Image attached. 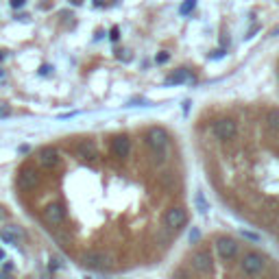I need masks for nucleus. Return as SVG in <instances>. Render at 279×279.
<instances>
[{"label": "nucleus", "instance_id": "nucleus-20", "mask_svg": "<svg viewBox=\"0 0 279 279\" xmlns=\"http://www.w3.org/2000/svg\"><path fill=\"white\" fill-rule=\"evenodd\" d=\"M199 238H201V229H192V234H190V244H194Z\"/></svg>", "mask_w": 279, "mask_h": 279}, {"label": "nucleus", "instance_id": "nucleus-30", "mask_svg": "<svg viewBox=\"0 0 279 279\" xmlns=\"http://www.w3.org/2000/svg\"><path fill=\"white\" fill-rule=\"evenodd\" d=\"M0 279H9V273H4V271H2V273H0Z\"/></svg>", "mask_w": 279, "mask_h": 279}, {"label": "nucleus", "instance_id": "nucleus-34", "mask_svg": "<svg viewBox=\"0 0 279 279\" xmlns=\"http://www.w3.org/2000/svg\"><path fill=\"white\" fill-rule=\"evenodd\" d=\"M0 259H4V253H2V249H0Z\"/></svg>", "mask_w": 279, "mask_h": 279}, {"label": "nucleus", "instance_id": "nucleus-33", "mask_svg": "<svg viewBox=\"0 0 279 279\" xmlns=\"http://www.w3.org/2000/svg\"><path fill=\"white\" fill-rule=\"evenodd\" d=\"M2 77H4V70H2V68H0V79H2Z\"/></svg>", "mask_w": 279, "mask_h": 279}, {"label": "nucleus", "instance_id": "nucleus-11", "mask_svg": "<svg viewBox=\"0 0 279 279\" xmlns=\"http://www.w3.org/2000/svg\"><path fill=\"white\" fill-rule=\"evenodd\" d=\"M111 153L118 159H127L129 153H131V140H129V136H116L111 140Z\"/></svg>", "mask_w": 279, "mask_h": 279}, {"label": "nucleus", "instance_id": "nucleus-4", "mask_svg": "<svg viewBox=\"0 0 279 279\" xmlns=\"http://www.w3.org/2000/svg\"><path fill=\"white\" fill-rule=\"evenodd\" d=\"M214 246H216L218 258H222V259H234L238 255V242L231 236H218Z\"/></svg>", "mask_w": 279, "mask_h": 279}, {"label": "nucleus", "instance_id": "nucleus-24", "mask_svg": "<svg viewBox=\"0 0 279 279\" xmlns=\"http://www.w3.org/2000/svg\"><path fill=\"white\" fill-rule=\"evenodd\" d=\"M175 279H190V275L185 271H177L175 273Z\"/></svg>", "mask_w": 279, "mask_h": 279}, {"label": "nucleus", "instance_id": "nucleus-2", "mask_svg": "<svg viewBox=\"0 0 279 279\" xmlns=\"http://www.w3.org/2000/svg\"><path fill=\"white\" fill-rule=\"evenodd\" d=\"M81 262L83 266L87 268H94V271H103V268L111 266L114 264V258H111V253H107V251H85V253L81 255Z\"/></svg>", "mask_w": 279, "mask_h": 279}, {"label": "nucleus", "instance_id": "nucleus-28", "mask_svg": "<svg viewBox=\"0 0 279 279\" xmlns=\"http://www.w3.org/2000/svg\"><path fill=\"white\" fill-rule=\"evenodd\" d=\"M0 116H9V109H7V107H0Z\"/></svg>", "mask_w": 279, "mask_h": 279}, {"label": "nucleus", "instance_id": "nucleus-14", "mask_svg": "<svg viewBox=\"0 0 279 279\" xmlns=\"http://www.w3.org/2000/svg\"><path fill=\"white\" fill-rule=\"evenodd\" d=\"M266 124L273 129V131L279 133V109H277V107L268 109V114H266Z\"/></svg>", "mask_w": 279, "mask_h": 279}, {"label": "nucleus", "instance_id": "nucleus-10", "mask_svg": "<svg viewBox=\"0 0 279 279\" xmlns=\"http://www.w3.org/2000/svg\"><path fill=\"white\" fill-rule=\"evenodd\" d=\"M44 218L50 225H61L66 220V207H63V203H50V205H46Z\"/></svg>", "mask_w": 279, "mask_h": 279}, {"label": "nucleus", "instance_id": "nucleus-25", "mask_svg": "<svg viewBox=\"0 0 279 279\" xmlns=\"http://www.w3.org/2000/svg\"><path fill=\"white\" fill-rule=\"evenodd\" d=\"M50 70H53L50 66H41V68H40V74H41V77H48V74H50Z\"/></svg>", "mask_w": 279, "mask_h": 279}, {"label": "nucleus", "instance_id": "nucleus-19", "mask_svg": "<svg viewBox=\"0 0 279 279\" xmlns=\"http://www.w3.org/2000/svg\"><path fill=\"white\" fill-rule=\"evenodd\" d=\"M242 236H244L246 240H253V242H259V236H258V234H251V231H244V229H242Z\"/></svg>", "mask_w": 279, "mask_h": 279}, {"label": "nucleus", "instance_id": "nucleus-7", "mask_svg": "<svg viewBox=\"0 0 279 279\" xmlns=\"http://www.w3.org/2000/svg\"><path fill=\"white\" fill-rule=\"evenodd\" d=\"M192 266L197 268L201 275H212V273H214V262H212L209 251H205V249L197 251V253L192 255Z\"/></svg>", "mask_w": 279, "mask_h": 279}, {"label": "nucleus", "instance_id": "nucleus-13", "mask_svg": "<svg viewBox=\"0 0 279 279\" xmlns=\"http://www.w3.org/2000/svg\"><path fill=\"white\" fill-rule=\"evenodd\" d=\"M190 79H192L190 70L179 68V70H175V72L170 74L168 79H166V83H168V85H179V83H185V81H190Z\"/></svg>", "mask_w": 279, "mask_h": 279}, {"label": "nucleus", "instance_id": "nucleus-26", "mask_svg": "<svg viewBox=\"0 0 279 279\" xmlns=\"http://www.w3.org/2000/svg\"><path fill=\"white\" fill-rule=\"evenodd\" d=\"M59 266H63V264H59V259H57V258H53V264H50V268H53V271H57Z\"/></svg>", "mask_w": 279, "mask_h": 279}, {"label": "nucleus", "instance_id": "nucleus-16", "mask_svg": "<svg viewBox=\"0 0 279 279\" xmlns=\"http://www.w3.org/2000/svg\"><path fill=\"white\" fill-rule=\"evenodd\" d=\"M55 240L61 242V244H70V242H72V234H70L68 229H59L57 234H55Z\"/></svg>", "mask_w": 279, "mask_h": 279}, {"label": "nucleus", "instance_id": "nucleus-12", "mask_svg": "<svg viewBox=\"0 0 279 279\" xmlns=\"http://www.w3.org/2000/svg\"><path fill=\"white\" fill-rule=\"evenodd\" d=\"M77 153H79V157L92 161L99 157V146H96L94 140H81V142L77 144Z\"/></svg>", "mask_w": 279, "mask_h": 279}, {"label": "nucleus", "instance_id": "nucleus-5", "mask_svg": "<svg viewBox=\"0 0 279 279\" xmlns=\"http://www.w3.org/2000/svg\"><path fill=\"white\" fill-rule=\"evenodd\" d=\"M264 255H259V253H255V251H249V253L242 258V271L246 273L249 277H255V275H259V273L264 271Z\"/></svg>", "mask_w": 279, "mask_h": 279}, {"label": "nucleus", "instance_id": "nucleus-22", "mask_svg": "<svg viewBox=\"0 0 279 279\" xmlns=\"http://www.w3.org/2000/svg\"><path fill=\"white\" fill-rule=\"evenodd\" d=\"M209 57H212V59H222V57H225V50H214Z\"/></svg>", "mask_w": 279, "mask_h": 279}, {"label": "nucleus", "instance_id": "nucleus-32", "mask_svg": "<svg viewBox=\"0 0 279 279\" xmlns=\"http://www.w3.org/2000/svg\"><path fill=\"white\" fill-rule=\"evenodd\" d=\"M4 57H7V55H4V53H2V50H0V61H2V59H4Z\"/></svg>", "mask_w": 279, "mask_h": 279}, {"label": "nucleus", "instance_id": "nucleus-15", "mask_svg": "<svg viewBox=\"0 0 279 279\" xmlns=\"http://www.w3.org/2000/svg\"><path fill=\"white\" fill-rule=\"evenodd\" d=\"M194 205H197V209L201 214H207L209 212V201H207V197L203 192H197V197H194Z\"/></svg>", "mask_w": 279, "mask_h": 279}, {"label": "nucleus", "instance_id": "nucleus-23", "mask_svg": "<svg viewBox=\"0 0 279 279\" xmlns=\"http://www.w3.org/2000/svg\"><path fill=\"white\" fill-rule=\"evenodd\" d=\"M26 4V0H11V7L13 9H20V7H24Z\"/></svg>", "mask_w": 279, "mask_h": 279}, {"label": "nucleus", "instance_id": "nucleus-21", "mask_svg": "<svg viewBox=\"0 0 279 279\" xmlns=\"http://www.w3.org/2000/svg\"><path fill=\"white\" fill-rule=\"evenodd\" d=\"M155 61H157V63H166V61H168V53H159V55L155 57Z\"/></svg>", "mask_w": 279, "mask_h": 279}, {"label": "nucleus", "instance_id": "nucleus-3", "mask_svg": "<svg viewBox=\"0 0 279 279\" xmlns=\"http://www.w3.org/2000/svg\"><path fill=\"white\" fill-rule=\"evenodd\" d=\"M212 131L218 140L229 142V140H234L236 136H238V122H236L234 118H222V120H218V122H214Z\"/></svg>", "mask_w": 279, "mask_h": 279}, {"label": "nucleus", "instance_id": "nucleus-17", "mask_svg": "<svg viewBox=\"0 0 279 279\" xmlns=\"http://www.w3.org/2000/svg\"><path fill=\"white\" fill-rule=\"evenodd\" d=\"M194 7H197V0H185L183 4H181V16H188V13H192L194 11Z\"/></svg>", "mask_w": 279, "mask_h": 279}, {"label": "nucleus", "instance_id": "nucleus-9", "mask_svg": "<svg viewBox=\"0 0 279 279\" xmlns=\"http://www.w3.org/2000/svg\"><path fill=\"white\" fill-rule=\"evenodd\" d=\"M37 161H40L41 168H57L59 161H61V155L55 146H44L37 155Z\"/></svg>", "mask_w": 279, "mask_h": 279}, {"label": "nucleus", "instance_id": "nucleus-6", "mask_svg": "<svg viewBox=\"0 0 279 279\" xmlns=\"http://www.w3.org/2000/svg\"><path fill=\"white\" fill-rule=\"evenodd\" d=\"M41 177L37 173L35 168H29V166H24V168H20V173H18V185H20L22 190H35L37 185H40Z\"/></svg>", "mask_w": 279, "mask_h": 279}, {"label": "nucleus", "instance_id": "nucleus-1", "mask_svg": "<svg viewBox=\"0 0 279 279\" xmlns=\"http://www.w3.org/2000/svg\"><path fill=\"white\" fill-rule=\"evenodd\" d=\"M146 144L151 146V151L157 155V159H166V157L170 155V148H173V142H170L168 131H166V129H161V127L148 129Z\"/></svg>", "mask_w": 279, "mask_h": 279}, {"label": "nucleus", "instance_id": "nucleus-8", "mask_svg": "<svg viewBox=\"0 0 279 279\" xmlns=\"http://www.w3.org/2000/svg\"><path fill=\"white\" fill-rule=\"evenodd\" d=\"M185 220H188V214H185V209L183 207H173V209H168L166 212V216H164V225L168 227V229H181V227L185 225Z\"/></svg>", "mask_w": 279, "mask_h": 279}, {"label": "nucleus", "instance_id": "nucleus-31", "mask_svg": "<svg viewBox=\"0 0 279 279\" xmlns=\"http://www.w3.org/2000/svg\"><path fill=\"white\" fill-rule=\"evenodd\" d=\"M103 4V0H94V7H100Z\"/></svg>", "mask_w": 279, "mask_h": 279}, {"label": "nucleus", "instance_id": "nucleus-29", "mask_svg": "<svg viewBox=\"0 0 279 279\" xmlns=\"http://www.w3.org/2000/svg\"><path fill=\"white\" fill-rule=\"evenodd\" d=\"M273 37H279V26H277V29H273V33H271Z\"/></svg>", "mask_w": 279, "mask_h": 279}, {"label": "nucleus", "instance_id": "nucleus-18", "mask_svg": "<svg viewBox=\"0 0 279 279\" xmlns=\"http://www.w3.org/2000/svg\"><path fill=\"white\" fill-rule=\"evenodd\" d=\"M109 40L111 41H118L120 40V29H118V26H114V29L109 31Z\"/></svg>", "mask_w": 279, "mask_h": 279}, {"label": "nucleus", "instance_id": "nucleus-27", "mask_svg": "<svg viewBox=\"0 0 279 279\" xmlns=\"http://www.w3.org/2000/svg\"><path fill=\"white\" fill-rule=\"evenodd\" d=\"M11 271H13V264L7 262V264H4V273H11Z\"/></svg>", "mask_w": 279, "mask_h": 279}]
</instances>
